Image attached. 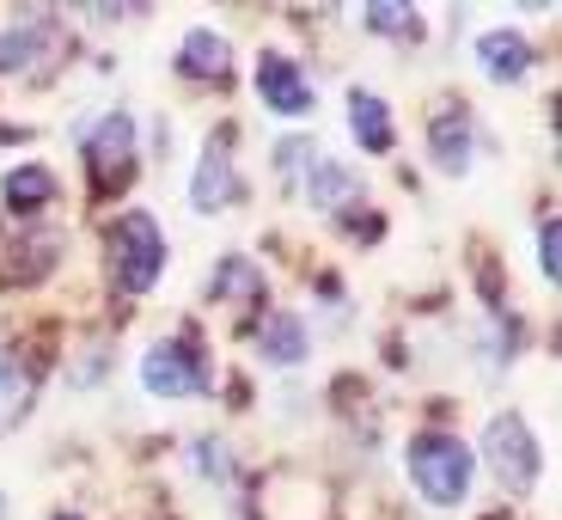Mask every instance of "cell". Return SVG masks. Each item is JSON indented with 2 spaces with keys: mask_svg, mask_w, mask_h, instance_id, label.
<instances>
[{
  "mask_svg": "<svg viewBox=\"0 0 562 520\" xmlns=\"http://www.w3.org/2000/svg\"><path fill=\"white\" fill-rule=\"evenodd\" d=\"M56 43V19L49 13H19L13 25L0 31V74H19V68H37Z\"/></svg>",
  "mask_w": 562,
  "mask_h": 520,
  "instance_id": "obj_7",
  "label": "cell"
},
{
  "mask_svg": "<svg viewBox=\"0 0 562 520\" xmlns=\"http://www.w3.org/2000/svg\"><path fill=\"white\" fill-rule=\"evenodd\" d=\"M61 520H74V515H61Z\"/></svg>",
  "mask_w": 562,
  "mask_h": 520,
  "instance_id": "obj_22",
  "label": "cell"
},
{
  "mask_svg": "<svg viewBox=\"0 0 562 520\" xmlns=\"http://www.w3.org/2000/svg\"><path fill=\"white\" fill-rule=\"evenodd\" d=\"M471 472H477V460H471V447L459 435H416L409 441V484L422 490V502L459 508L471 496Z\"/></svg>",
  "mask_w": 562,
  "mask_h": 520,
  "instance_id": "obj_1",
  "label": "cell"
},
{
  "mask_svg": "<svg viewBox=\"0 0 562 520\" xmlns=\"http://www.w3.org/2000/svg\"><path fill=\"white\" fill-rule=\"evenodd\" d=\"M0 197H7V209H13V214L49 209V202H56V178H49V166H13V172H7V184H0Z\"/></svg>",
  "mask_w": 562,
  "mask_h": 520,
  "instance_id": "obj_15",
  "label": "cell"
},
{
  "mask_svg": "<svg viewBox=\"0 0 562 520\" xmlns=\"http://www.w3.org/2000/svg\"><path fill=\"white\" fill-rule=\"evenodd\" d=\"M428 147H435L440 172H464L471 154H477V129H471L464 111H447V117H435V129H428Z\"/></svg>",
  "mask_w": 562,
  "mask_h": 520,
  "instance_id": "obj_13",
  "label": "cell"
},
{
  "mask_svg": "<svg viewBox=\"0 0 562 520\" xmlns=\"http://www.w3.org/2000/svg\"><path fill=\"white\" fill-rule=\"evenodd\" d=\"M349 129H355V141H361L367 154H392V141H397L385 99H373L367 86H355V92H349Z\"/></svg>",
  "mask_w": 562,
  "mask_h": 520,
  "instance_id": "obj_12",
  "label": "cell"
},
{
  "mask_svg": "<svg viewBox=\"0 0 562 520\" xmlns=\"http://www.w3.org/2000/svg\"><path fill=\"white\" fill-rule=\"evenodd\" d=\"M477 62L495 86H520L526 68H532V43L520 31H483L477 37Z\"/></svg>",
  "mask_w": 562,
  "mask_h": 520,
  "instance_id": "obj_10",
  "label": "cell"
},
{
  "mask_svg": "<svg viewBox=\"0 0 562 520\" xmlns=\"http://www.w3.org/2000/svg\"><path fill=\"white\" fill-rule=\"evenodd\" d=\"M190 465H196L202 478H214V484L233 478V453H226V441H214V435L190 441Z\"/></svg>",
  "mask_w": 562,
  "mask_h": 520,
  "instance_id": "obj_19",
  "label": "cell"
},
{
  "mask_svg": "<svg viewBox=\"0 0 562 520\" xmlns=\"http://www.w3.org/2000/svg\"><path fill=\"white\" fill-rule=\"evenodd\" d=\"M483 460H490V472L507 484V490H532L538 472H544L538 435L526 429V417H514V410L490 417V429H483Z\"/></svg>",
  "mask_w": 562,
  "mask_h": 520,
  "instance_id": "obj_3",
  "label": "cell"
},
{
  "mask_svg": "<svg viewBox=\"0 0 562 520\" xmlns=\"http://www.w3.org/2000/svg\"><path fill=\"white\" fill-rule=\"evenodd\" d=\"M178 74H190V80H226V74H233V43H226L221 31H209V25L183 31Z\"/></svg>",
  "mask_w": 562,
  "mask_h": 520,
  "instance_id": "obj_9",
  "label": "cell"
},
{
  "mask_svg": "<svg viewBox=\"0 0 562 520\" xmlns=\"http://www.w3.org/2000/svg\"><path fill=\"white\" fill-rule=\"evenodd\" d=\"M86 147V159H92V172H99V184H116L123 172H135V117L128 111H104L92 117L86 129H74Z\"/></svg>",
  "mask_w": 562,
  "mask_h": 520,
  "instance_id": "obj_5",
  "label": "cell"
},
{
  "mask_svg": "<svg viewBox=\"0 0 562 520\" xmlns=\"http://www.w3.org/2000/svg\"><path fill=\"white\" fill-rule=\"evenodd\" d=\"M233 190H239V178H233V147H226V135H209V147L196 159V178H190V209L214 214V209H226Z\"/></svg>",
  "mask_w": 562,
  "mask_h": 520,
  "instance_id": "obj_6",
  "label": "cell"
},
{
  "mask_svg": "<svg viewBox=\"0 0 562 520\" xmlns=\"http://www.w3.org/2000/svg\"><path fill=\"white\" fill-rule=\"evenodd\" d=\"M111 269H116V288L123 295H147L166 269V240H159V226L147 209H128L111 233Z\"/></svg>",
  "mask_w": 562,
  "mask_h": 520,
  "instance_id": "obj_2",
  "label": "cell"
},
{
  "mask_svg": "<svg viewBox=\"0 0 562 520\" xmlns=\"http://www.w3.org/2000/svg\"><path fill=\"white\" fill-rule=\"evenodd\" d=\"M276 159H281V166H276L281 178H294V172H300V159H312V141H300V135H294V141H281V147H276Z\"/></svg>",
  "mask_w": 562,
  "mask_h": 520,
  "instance_id": "obj_21",
  "label": "cell"
},
{
  "mask_svg": "<svg viewBox=\"0 0 562 520\" xmlns=\"http://www.w3.org/2000/svg\"><path fill=\"white\" fill-rule=\"evenodd\" d=\"M25 398H31V380H25V367L13 362V355L0 350V429L25 410Z\"/></svg>",
  "mask_w": 562,
  "mask_h": 520,
  "instance_id": "obj_17",
  "label": "cell"
},
{
  "mask_svg": "<svg viewBox=\"0 0 562 520\" xmlns=\"http://www.w3.org/2000/svg\"><path fill=\"white\" fill-rule=\"evenodd\" d=\"M140 386L154 398H196L202 386H209L202 350L190 338H159L154 350L140 355Z\"/></svg>",
  "mask_w": 562,
  "mask_h": 520,
  "instance_id": "obj_4",
  "label": "cell"
},
{
  "mask_svg": "<svg viewBox=\"0 0 562 520\" xmlns=\"http://www.w3.org/2000/svg\"><path fill=\"white\" fill-rule=\"evenodd\" d=\"M361 197V178H355L349 166H342V159H312L306 166V202L318 214H337V209H349V202Z\"/></svg>",
  "mask_w": 562,
  "mask_h": 520,
  "instance_id": "obj_11",
  "label": "cell"
},
{
  "mask_svg": "<svg viewBox=\"0 0 562 520\" xmlns=\"http://www.w3.org/2000/svg\"><path fill=\"white\" fill-rule=\"evenodd\" d=\"M257 92H263V104L276 117H306L312 111V86H306V74H300L288 56L257 62Z\"/></svg>",
  "mask_w": 562,
  "mask_h": 520,
  "instance_id": "obj_8",
  "label": "cell"
},
{
  "mask_svg": "<svg viewBox=\"0 0 562 520\" xmlns=\"http://www.w3.org/2000/svg\"><path fill=\"white\" fill-rule=\"evenodd\" d=\"M367 31H380V37H409L416 31V7H404V0H380V7H367Z\"/></svg>",
  "mask_w": 562,
  "mask_h": 520,
  "instance_id": "obj_18",
  "label": "cell"
},
{
  "mask_svg": "<svg viewBox=\"0 0 562 520\" xmlns=\"http://www.w3.org/2000/svg\"><path fill=\"white\" fill-rule=\"evenodd\" d=\"M257 350H263L276 367H300V362H306V350H312L306 324H300L294 312H269L263 331H257Z\"/></svg>",
  "mask_w": 562,
  "mask_h": 520,
  "instance_id": "obj_14",
  "label": "cell"
},
{
  "mask_svg": "<svg viewBox=\"0 0 562 520\" xmlns=\"http://www.w3.org/2000/svg\"><path fill=\"white\" fill-rule=\"evenodd\" d=\"M214 295H226V300H257V295H263V276L251 269V257H226V264L214 269Z\"/></svg>",
  "mask_w": 562,
  "mask_h": 520,
  "instance_id": "obj_16",
  "label": "cell"
},
{
  "mask_svg": "<svg viewBox=\"0 0 562 520\" xmlns=\"http://www.w3.org/2000/svg\"><path fill=\"white\" fill-rule=\"evenodd\" d=\"M562 233H557V221H538V269H544V281H557V269H562Z\"/></svg>",
  "mask_w": 562,
  "mask_h": 520,
  "instance_id": "obj_20",
  "label": "cell"
}]
</instances>
